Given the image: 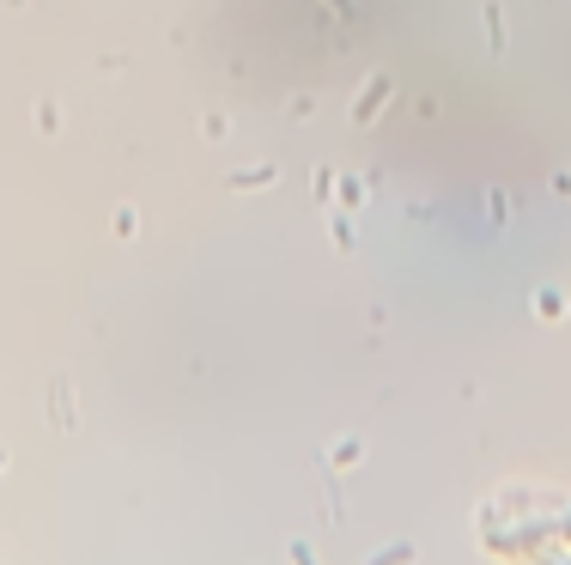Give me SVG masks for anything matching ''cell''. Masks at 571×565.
Returning a JSON list of instances; mask_svg holds the SVG:
<instances>
[{"label": "cell", "instance_id": "obj_1", "mask_svg": "<svg viewBox=\"0 0 571 565\" xmlns=\"http://www.w3.org/2000/svg\"><path fill=\"white\" fill-rule=\"evenodd\" d=\"M389 92H395V79H389V73H377L371 86L359 92V104H353V122H377V110L389 104Z\"/></svg>", "mask_w": 571, "mask_h": 565}, {"label": "cell", "instance_id": "obj_3", "mask_svg": "<svg viewBox=\"0 0 571 565\" xmlns=\"http://www.w3.org/2000/svg\"><path fill=\"white\" fill-rule=\"evenodd\" d=\"M329 7H335V13H341V19H353V0H329Z\"/></svg>", "mask_w": 571, "mask_h": 565}, {"label": "cell", "instance_id": "obj_4", "mask_svg": "<svg viewBox=\"0 0 571 565\" xmlns=\"http://www.w3.org/2000/svg\"><path fill=\"white\" fill-rule=\"evenodd\" d=\"M0 468H7V450H0Z\"/></svg>", "mask_w": 571, "mask_h": 565}, {"label": "cell", "instance_id": "obj_2", "mask_svg": "<svg viewBox=\"0 0 571 565\" xmlns=\"http://www.w3.org/2000/svg\"><path fill=\"white\" fill-rule=\"evenodd\" d=\"M268 177H274V171H243V177H231V183H237V189H262Z\"/></svg>", "mask_w": 571, "mask_h": 565}]
</instances>
